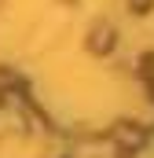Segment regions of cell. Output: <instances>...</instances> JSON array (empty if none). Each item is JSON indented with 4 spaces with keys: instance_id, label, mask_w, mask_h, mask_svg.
Returning <instances> with one entry per match:
<instances>
[{
    "instance_id": "cell-1",
    "label": "cell",
    "mask_w": 154,
    "mask_h": 158,
    "mask_svg": "<svg viewBox=\"0 0 154 158\" xmlns=\"http://www.w3.org/2000/svg\"><path fill=\"white\" fill-rule=\"evenodd\" d=\"M88 48H92V52H110V48H114V30H110V26H95Z\"/></svg>"
}]
</instances>
